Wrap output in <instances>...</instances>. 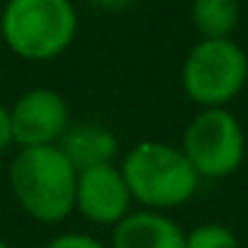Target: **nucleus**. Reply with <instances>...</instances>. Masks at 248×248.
Returning <instances> with one entry per match:
<instances>
[{"mask_svg":"<svg viewBox=\"0 0 248 248\" xmlns=\"http://www.w3.org/2000/svg\"><path fill=\"white\" fill-rule=\"evenodd\" d=\"M179 150L200 179H224L243 166L246 134L230 109H200L184 128Z\"/></svg>","mask_w":248,"mask_h":248,"instance_id":"nucleus-5","label":"nucleus"},{"mask_svg":"<svg viewBox=\"0 0 248 248\" xmlns=\"http://www.w3.org/2000/svg\"><path fill=\"white\" fill-rule=\"evenodd\" d=\"M14 144V134H11V115H8V107L0 104V155Z\"/></svg>","mask_w":248,"mask_h":248,"instance_id":"nucleus-13","label":"nucleus"},{"mask_svg":"<svg viewBox=\"0 0 248 248\" xmlns=\"http://www.w3.org/2000/svg\"><path fill=\"white\" fill-rule=\"evenodd\" d=\"M3 48L24 62L59 59L78 35L72 0H8L0 11Z\"/></svg>","mask_w":248,"mask_h":248,"instance_id":"nucleus-2","label":"nucleus"},{"mask_svg":"<svg viewBox=\"0 0 248 248\" xmlns=\"http://www.w3.org/2000/svg\"><path fill=\"white\" fill-rule=\"evenodd\" d=\"M182 227L160 211H131L112 227L109 248H184Z\"/></svg>","mask_w":248,"mask_h":248,"instance_id":"nucleus-8","label":"nucleus"},{"mask_svg":"<svg viewBox=\"0 0 248 248\" xmlns=\"http://www.w3.org/2000/svg\"><path fill=\"white\" fill-rule=\"evenodd\" d=\"M131 200L144 211H171L192 200L200 176L179 147L166 141H141L120 163Z\"/></svg>","mask_w":248,"mask_h":248,"instance_id":"nucleus-3","label":"nucleus"},{"mask_svg":"<svg viewBox=\"0 0 248 248\" xmlns=\"http://www.w3.org/2000/svg\"><path fill=\"white\" fill-rule=\"evenodd\" d=\"M56 147H59L67 160L75 166V171H86V168H96V166H109V163L118 157V150H120L118 136L109 128L96 125V123L70 125Z\"/></svg>","mask_w":248,"mask_h":248,"instance_id":"nucleus-9","label":"nucleus"},{"mask_svg":"<svg viewBox=\"0 0 248 248\" xmlns=\"http://www.w3.org/2000/svg\"><path fill=\"white\" fill-rule=\"evenodd\" d=\"M0 248H11V243H6L3 237H0Z\"/></svg>","mask_w":248,"mask_h":248,"instance_id":"nucleus-15","label":"nucleus"},{"mask_svg":"<svg viewBox=\"0 0 248 248\" xmlns=\"http://www.w3.org/2000/svg\"><path fill=\"white\" fill-rule=\"evenodd\" d=\"M11 134L19 150L30 147H54L70 128V107L64 96L54 88H30L8 107Z\"/></svg>","mask_w":248,"mask_h":248,"instance_id":"nucleus-6","label":"nucleus"},{"mask_svg":"<svg viewBox=\"0 0 248 248\" xmlns=\"http://www.w3.org/2000/svg\"><path fill=\"white\" fill-rule=\"evenodd\" d=\"M131 192L120 166H96L78 171L75 184V211L86 216V221L99 227H115L131 214Z\"/></svg>","mask_w":248,"mask_h":248,"instance_id":"nucleus-7","label":"nucleus"},{"mask_svg":"<svg viewBox=\"0 0 248 248\" xmlns=\"http://www.w3.org/2000/svg\"><path fill=\"white\" fill-rule=\"evenodd\" d=\"M43 248H109V246L93 235H86V232H64V235H56L54 240H48Z\"/></svg>","mask_w":248,"mask_h":248,"instance_id":"nucleus-12","label":"nucleus"},{"mask_svg":"<svg viewBox=\"0 0 248 248\" xmlns=\"http://www.w3.org/2000/svg\"><path fill=\"white\" fill-rule=\"evenodd\" d=\"M93 3H99L102 8H109V11H120V8H123L125 3H131V0H93Z\"/></svg>","mask_w":248,"mask_h":248,"instance_id":"nucleus-14","label":"nucleus"},{"mask_svg":"<svg viewBox=\"0 0 248 248\" xmlns=\"http://www.w3.org/2000/svg\"><path fill=\"white\" fill-rule=\"evenodd\" d=\"M248 83V56L232 38L198 40L182 62V88L200 109H227Z\"/></svg>","mask_w":248,"mask_h":248,"instance_id":"nucleus-4","label":"nucleus"},{"mask_svg":"<svg viewBox=\"0 0 248 248\" xmlns=\"http://www.w3.org/2000/svg\"><path fill=\"white\" fill-rule=\"evenodd\" d=\"M0 51H3V35H0Z\"/></svg>","mask_w":248,"mask_h":248,"instance_id":"nucleus-16","label":"nucleus"},{"mask_svg":"<svg viewBox=\"0 0 248 248\" xmlns=\"http://www.w3.org/2000/svg\"><path fill=\"white\" fill-rule=\"evenodd\" d=\"M189 19L200 40H227L240 22V0H192Z\"/></svg>","mask_w":248,"mask_h":248,"instance_id":"nucleus-10","label":"nucleus"},{"mask_svg":"<svg viewBox=\"0 0 248 248\" xmlns=\"http://www.w3.org/2000/svg\"><path fill=\"white\" fill-rule=\"evenodd\" d=\"M184 248H240V240L230 227L208 221L184 235Z\"/></svg>","mask_w":248,"mask_h":248,"instance_id":"nucleus-11","label":"nucleus"},{"mask_svg":"<svg viewBox=\"0 0 248 248\" xmlns=\"http://www.w3.org/2000/svg\"><path fill=\"white\" fill-rule=\"evenodd\" d=\"M8 184L19 208L40 224H59L75 211L78 171L56 144L19 150L8 166Z\"/></svg>","mask_w":248,"mask_h":248,"instance_id":"nucleus-1","label":"nucleus"}]
</instances>
